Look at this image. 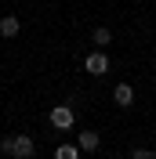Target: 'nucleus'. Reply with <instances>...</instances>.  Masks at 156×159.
Instances as JSON below:
<instances>
[{
    "label": "nucleus",
    "mask_w": 156,
    "mask_h": 159,
    "mask_svg": "<svg viewBox=\"0 0 156 159\" xmlns=\"http://www.w3.org/2000/svg\"><path fill=\"white\" fill-rule=\"evenodd\" d=\"M84 69H87L91 76H105V72L113 69V61H109L102 51H95V54H87V58H84Z\"/></svg>",
    "instance_id": "7ed1b4c3"
},
{
    "label": "nucleus",
    "mask_w": 156,
    "mask_h": 159,
    "mask_svg": "<svg viewBox=\"0 0 156 159\" xmlns=\"http://www.w3.org/2000/svg\"><path fill=\"white\" fill-rule=\"evenodd\" d=\"M0 152H7V156H15V159H33L37 141H33L29 134H15V138H4V141H0Z\"/></svg>",
    "instance_id": "f257e3e1"
},
{
    "label": "nucleus",
    "mask_w": 156,
    "mask_h": 159,
    "mask_svg": "<svg viewBox=\"0 0 156 159\" xmlns=\"http://www.w3.org/2000/svg\"><path fill=\"white\" fill-rule=\"evenodd\" d=\"M113 101H116L120 109H131V105H134V87H131V83H116V87H113Z\"/></svg>",
    "instance_id": "20e7f679"
},
{
    "label": "nucleus",
    "mask_w": 156,
    "mask_h": 159,
    "mask_svg": "<svg viewBox=\"0 0 156 159\" xmlns=\"http://www.w3.org/2000/svg\"><path fill=\"white\" fill-rule=\"evenodd\" d=\"M55 159H80V148L76 145H58L55 148Z\"/></svg>",
    "instance_id": "6e6552de"
},
{
    "label": "nucleus",
    "mask_w": 156,
    "mask_h": 159,
    "mask_svg": "<svg viewBox=\"0 0 156 159\" xmlns=\"http://www.w3.org/2000/svg\"><path fill=\"white\" fill-rule=\"evenodd\" d=\"M18 29H22V22L15 18V15H4V18H0V36H18Z\"/></svg>",
    "instance_id": "423d86ee"
},
{
    "label": "nucleus",
    "mask_w": 156,
    "mask_h": 159,
    "mask_svg": "<svg viewBox=\"0 0 156 159\" xmlns=\"http://www.w3.org/2000/svg\"><path fill=\"white\" fill-rule=\"evenodd\" d=\"M76 148H80V152H98V130H80Z\"/></svg>",
    "instance_id": "39448f33"
},
{
    "label": "nucleus",
    "mask_w": 156,
    "mask_h": 159,
    "mask_svg": "<svg viewBox=\"0 0 156 159\" xmlns=\"http://www.w3.org/2000/svg\"><path fill=\"white\" fill-rule=\"evenodd\" d=\"M131 159H156V156H153L149 148H134V152H131Z\"/></svg>",
    "instance_id": "1a4fd4ad"
},
{
    "label": "nucleus",
    "mask_w": 156,
    "mask_h": 159,
    "mask_svg": "<svg viewBox=\"0 0 156 159\" xmlns=\"http://www.w3.org/2000/svg\"><path fill=\"white\" fill-rule=\"evenodd\" d=\"M91 40H95V47H98V51H102V47H109V43H113V33H109V29H105V25H98V29H95V33H91Z\"/></svg>",
    "instance_id": "0eeeda50"
},
{
    "label": "nucleus",
    "mask_w": 156,
    "mask_h": 159,
    "mask_svg": "<svg viewBox=\"0 0 156 159\" xmlns=\"http://www.w3.org/2000/svg\"><path fill=\"white\" fill-rule=\"evenodd\" d=\"M47 119H51V127H55V130H73V127H76V116H73L69 105H55Z\"/></svg>",
    "instance_id": "f03ea898"
}]
</instances>
